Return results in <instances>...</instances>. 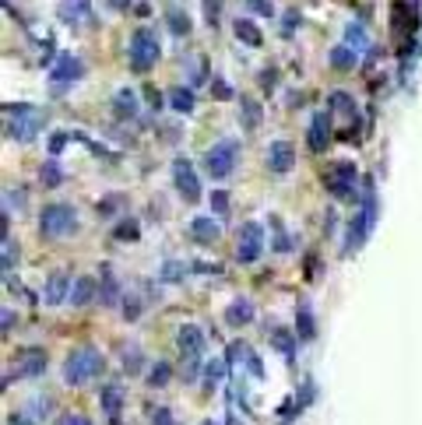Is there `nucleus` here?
I'll list each match as a JSON object with an SVG mask.
<instances>
[{
	"label": "nucleus",
	"instance_id": "obj_1",
	"mask_svg": "<svg viewBox=\"0 0 422 425\" xmlns=\"http://www.w3.org/2000/svg\"><path fill=\"white\" fill-rule=\"evenodd\" d=\"M43 127H46V113L39 106H29V102H15V106L8 102L4 106V130H8V137L32 141Z\"/></svg>",
	"mask_w": 422,
	"mask_h": 425
},
{
	"label": "nucleus",
	"instance_id": "obj_2",
	"mask_svg": "<svg viewBox=\"0 0 422 425\" xmlns=\"http://www.w3.org/2000/svg\"><path fill=\"white\" fill-rule=\"evenodd\" d=\"M102 365H106V358H102L99 348H88V344L74 348L67 355V362H64V383L67 386H85L88 379H95L102 372Z\"/></svg>",
	"mask_w": 422,
	"mask_h": 425
},
{
	"label": "nucleus",
	"instance_id": "obj_3",
	"mask_svg": "<svg viewBox=\"0 0 422 425\" xmlns=\"http://www.w3.org/2000/svg\"><path fill=\"white\" fill-rule=\"evenodd\" d=\"M373 222H376V197H373V183L366 179V197H362V207L352 215L348 232H345V257H348V253H355V250H359V246L369 239Z\"/></svg>",
	"mask_w": 422,
	"mask_h": 425
},
{
	"label": "nucleus",
	"instance_id": "obj_4",
	"mask_svg": "<svg viewBox=\"0 0 422 425\" xmlns=\"http://www.w3.org/2000/svg\"><path fill=\"white\" fill-rule=\"evenodd\" d=\"M158 36H155V29L151 25H141V29H134L130 32V43H127V57H130V67L137 71V74H144V71H151L155 67V60H158Z\"/></svg>",
	"mask_w": 422,
	"mask_h": 425
},
{
	"label": "nucleus",
	"instance_id": "obj_5",
	"mask_svg": "<svg viewBox=\"0 0 422 425\" xmlns=\"http://www.w3.org/2000/svg\"><path fill=\"white\" fill-rule=\"evenodd\" d=\"M78 229V211L71 204H46L39 211V232L46 239H64Z\"/></svg>",
	"mask_w": 422,
	"mask_h": 425
},
{
	"label": "nucleus",
	"instance_id": "obj_6",
	"mask_svg": "<svg viewBox=\"0 0 422 425\" xmlns=\"http://www.w3.org/2000/svg\"><path fill=\"white\" fill-rule=\"evenodd\" d=\"M236 158H240V144H236L233 137H226V141L211 144V148L204 151V172H207L211 179H226V176L236 169Z\"/></svg>",
	"mask_w": 422,
	"mask_h": 425
},
{
	"label": "nucleus",
	"instance_id": "obj_7",
	"mask_svg": "<svg viewBox=\"0 0 422 425\" xmlns=\"http://www.w3.org/2000/svg\"><path fill=\"white\" fill-rule=\"evenodd\" d=\"M264 253V229L257 222H243L236 232V260L240 264H254Z\"/></svg>",
	"mask_w": 422,
	"mask_h": 425
},
{
	"label": "nucleus",
	"instance_id": "obj_8",
	"mask_svg": "<svg viewBox=\"0 0 422 425\" xmlns=\"http://www.w3.org/2000/svg\"><path fill=\"white\" fill-rule=\"evenodd\" d=\"M81 78H85V64H81L78 57L64 53V57L53 64V71H50V88H53V92H67V88L78 85Z\"/></svg>",
	"mask_w": 422,
	"mask_h": 425
},
{
	"label": "nucleus",
	"instance_id": "obj_9",
	"mask_svg": "<svg viewBox=\"0 0 422 425\" xmlns=\"http://www.w3.org/2000/svg\"><path fill=\"white\" fill-rule=\"evenodd\" d=\"M355 179H359V172H355L352 162H334V165L327 169V176H324L331 197H352V193H355Z\"/></svg>",
	"mask_w": 422,
	"mask_h": 425
},
{
	"label": "nucleus",
	"instance_id": "obj_10",
	"mask_svg": "<svg viewBox=\"0 0 422 425\" xmlns=\"http://www.w3.org/2000/svg\"><path fill=\"white\" fill-rule=\"evenodd\" d=\"M172 179H176V190H179V197H183L186 204L200 200V183H197L193 165H190L186 158H176V162H172Z\"/></svg>",
	"mask_w": 422,
	"mask_h": 425
},
{
	"label": "nucleus",
	"instance_id": "obj_11",
	"mask_svg": "<svg viewBox=\"0 0 422 425\" xmlns=\"http://www.w3.org/2000/svg\"><path fill=\"white\" fill-rule=\"evenodd\" d=\"M176 344H179V355H183L186 362H197V358L204 355V330H200L197 323H183V327L176 330Z\"/></svg>",
	"mask_w": 422,
	"mask_h": 425
},
{
	"label": "nucleus",
	"instance_id": "obj_12",
	"mask_svg": "<svg viewBox=\"0 0 422 425\" xmlns=\"http://www.w3.org/2000/svg\"><path fill=\"white\" fill-rule=\"evenodd\" d=\"M71 288H74L71 274H67V271H53V274L46 278L43 302H46V306H60V302H67V299H71Z\"/></svg>",
	"mask_w": 422,
	"mask_h": 425
},
{
	"label": "nucleus",
	"instance_id": "obj_13",
	"mask_svg": "<svg viewBox=\"0 0 422 425\" xmlns=\"http://www.w3.org/2000/svg\"><path fill=\"white\" fill-rule=\"evenodd\" d=\"M57 18L71 29H78L85 18H92V0H60L57 4Z\"/></svg>",
	"mask_w": 422,
	"mask_h": 425
},
{
	"label": "nucleus",
	"instance_id": "obj_14",
	"mask_svg": "<svg viewBox=\"0 0 422 425\" xmlns=\"http://www.w3.org/2000/svg\"><path fill=\"white\" fill-rule=\"evenodd\" d=\"M296 165V148L289 141H271L268 144V169L271 172H289Z\"/></svg>",
	"mask_w": 422,
	"mask_h": 425
},
{
	"label": "nucleus",
	"instance_id": "obj_15",
	"mask_svg": "<svg viewBox=\"0 0 422 425\" xmlns=\"http://www.w3.org/2000/svg\"><path fill=\"white\" fill-rule=\"evenodd\" d=\"M306 141H310V151H317V155L327 148V141H331V120H327V113H313Z\"/></svg>",
	"mask_w": 422,
	"mask_h": 425
},
{
	"label": "nucleus",
	"instance_id": "obj_16",
	"mask_svg": "<svg viewBox=\"0 0 422 425\" xmlns=\"http://www.w3.org/2000/svg\"><path fill=\"white\" fill-rule=\"evenodd\" d=\"M190 236L197 239V243H215L219 236H222V225L211 218V215H197V218H190Z\"/></svg>",
	"mask_w": 422,
	"mask_h": 425
},
{
	"label": "nucleus",
	"instance_id": "obj_17",
	"mask_svg": "<svg viewBox=\"0 0 422 425\" xmlns=\"http://www.w3.org/2000/svg\"><path fill=\"white\" fill-rule=\"evenodd\" d=\"M99 404H102V411H106V414H113V418H116V414L123 411V404H127V390H123L120 383H106V386H102V393H99Z\"/></svg>",
	"mask_w": 422,
	"mask_h": 425
},
{
	"label": "nucleus",
	"instance_id": "obj_18",
	"mask_svg": "<svg viewBox=\"0 0 422 425\" xmlns=\"http://www.w3.org/2000/svg\"><path fill=\"white\" fill-rule=\"evenodd\" d=\"M95 295H99V281H95L92 274L74 278V288H71V302H74V306H88Z\"/></svg>",
	"mask_w": 422,
	"mask_h": 425
},
{
	"label": "nucleus",
	"instance_id": "obj_19",
	"mask_svg": "<svg viewBox=\"0 0 422 425\" xmlns=\"http://www.w3.org/2000/svg\"><path fill=\"white\" fill-rule=\"evenodd\" d=\"M113 116H116V120H134V116H137V95H134L130 88H120V92L113 95Z\"/></svg>",
	"mask_w": 422,
	"mask_h": 425
},
{
	"label": "nucleus",
	"instance_id": "obj_20",
	"mask_svg": "<svg viewBox=\"0 0 422 425\" xmlns=\"http://www.w3.org/2000/svg\"><path fill=\"white\" fill-rule=\"evenodd\" d=\"M233 32H236V39L243 43V46H250V50H257L261 43H264V36H261V29L250 22V18H236V25H233Z\"/></svg>",
	"mask_w": 422,
	"mask_h": 425
},
{
	"label": "nucleus",
	"instance_id": "obj_21",
	"mask_svg": "<svg viewBox=\"0 0 422 425\" xmlns=\"http://www.w3.org/2000/svg\"><path fill=\"white\" fill-rule=\"evenodd\" d=\"M254 320V302L250 299H236L229 309H226V323L229 327H247Z\"/></svg>",
	"mask_w": 422,
	"mask_h": 425
},
{
	"label": "nucleus",
	"instance_id": "obj_22",
	"mask_svg": "<svg viewBox=\"0 0 422 425\" xmlns=\"http://www.w3.org/2000/svg\"><path fill=\"white\" fill-rule=\"evenodd\" d=\"M169 106L176 109V113H193V92L190 88H183V85H176V88H169Z\"/></svg>",
	"mask_w": 422,
	"mask_h": 425
},
{
	"label": "nucleus",
	"instance_id": "obj_23",
	"mask_svg": "<svg viewBox=\"0 0 422 425\" xmlns=\"http://www.w3.org/2000/svg\"><path fill=\"white\" fill-rule=\"evenodd\" d=\"M43 369H46V351L29 348V351L22 355V376H39Z\"/></svg>",
	"mask_w": 422,
	"mask_h": 425
},
{
	"label": "nucleus",
	"instance_id": "obj_24",
	"mask_svg": "<svg viewBox=\"0 0 422 425\" xmlns=\"http://www.w3.org/2000/svg\"><path fill=\"white\" fill-rule=\"evenodd\" d=\"M240 120H243V130H257L261 127V106L254 99H240Z\"/></svg>",
	"mask_w": 422,
	"mask_h": 425
},
{
	"label": "nucleus",
	"instance_id": "obj_25",
	"mask_svg": "<svg viewBox=\"0 0 422 425\" xmlns=\"http://www.w3.org/2000/svg\"><path fill=\"white\" fill-rule=\"evenodd\" d=\"M169 379H172V365H169L165 358H158V362L148 369V386L162 390V386H169Z\"/></svg>",
	"mask_w": 422,
	"mask_h": 425
},
{
	"label": "nucleus",
	"instance_id": "obj_26",
	"mask_svg": "<svg viewBox=\"0 0 422 425\" xmlns=\"http://www.w3.org/2000/svg\"><path fill=\"white\" fill-rule=\"evenodd\" d=\"M355 60H359V53L352 46H334L331 50V67H338V71H352Z\"/></svg>",
	"mask_w": 422,
	"mask_h": 425
},
{
	"label": "nucleus",
	"instance_id": "obj_27",
	"mask_svg": "<svg viewBox=\"0 0 422 425\" xmlns=\"http://www.w3.org/2000/svg\"><path fill=\"white\" fill-rule=\"evenodd\" d=\"M39 179H43V186H50V190L60 186V183H64V169H60V162H57V158H46L43 169H39Z\"/></svg>",
	"mask_w": 422,
	"mask_h": 425
},
{
	"label": "nucleus",
	"instance_id": "obj_28",
	"mask_svg": "<svg viewBox=\"0 0 422 425\" xmlns=\"http://www.w3.org/2000/svg\"><path fill=\"white\" fill-rule=\"evenodd\" d=\"M271 341H275V348H278L285 358H292V355H296V334H292V330L278 327V330L271 334Z\"/></svg>",
	"mask_w": 422,
	"mask_h": 425
},
{
	"label": "nucleus",
	"instance_id": "obj_29",
	"mask_svg": "<svg viewBox=\"0 0 422 425\" xmlns=\"http://www.w3.org/2000/svg\"><path fill=\"white\" fill-rule=\"evenodd\" d=\"M222 376H226V362H222V358H215V362L204 365V386H207V390H215V386L222 383Z\"/></svg>",
	"mask_w": 422,
	"mask_h": 425
},
{
	"label": "nucleus",
	"instance_id": "obj_30",
	"mask_svg": "<svg viewBox=\"0 0 422 425\" xmlns=\"http://www.w3.org/2000/svg\"><path fill=\"white\" fill-rule=\"evenodd\" d=\"M99 299H102V306H113V302H116V278L109 274V267H102V285H99Z\"/></svg>",
	"mask_w": 422,
	"mask_h": 425
},
{
	"label": "nucleus",
	"instance_id": "obj_31",
	"mask_svg": "<svg viewBox=\"0 0 422 425\" xmlns=\"http://www.w3.org/2000/svg\"><path fill=\"white\" fill-rule=\"evenodd\" d=\"M345 39L352 43V50L359 53V50H366V43H369V36H366V29L359 25V22H352L348 29H345Z\"/></svg>",
	"mask_w": 422,
	"mask_h": 425
},
{
	"label": "nucleus",
	"instance_id": "obj_32",
	"mask_svg": "<svg viewBox=\"0 0 422 425\" xmlns=\"http://www.w3.org/2000/svg\"><path fill=\"white\" fill-rule=\"evenodd\" d=\"M169 29H172V36H186V32H190V18H186V11L172 8V11H169Z\"/></svg>",
	"mask_w": 422,
	"mask_h": 425
},
{
	"label": "nucleus",
	"instance_id": "obj_33",
	"mask_svg": "<svg viewBox=\"0 0 422 425\" xmlns=\"http://www.w3.org/2000/svg\"><path fill=\"white\" fill-rule=\"evenodd\" d=\"M313 334H317V323H313L310 306L303 302V306H299V337H313Z\"/></svg>",
	"mask_w": 422,
	"mask_h": 425
},
{
	"label": "nucleus",
	"instance_id": "obj_34",
	"mask_svg": "<svg viewBox=\"0 0 422 425\" xmlns=\"http://www.w3.org/2000/svg\"><path fill=\"white\" fill-rule=\"evenodd\" d=\"M120 204H123V197H120V193H109V197H102V200H99V218H113Z\"/></svg>",
	"mask_w": 422,
	"mask_h": 425
},
{
	"label": "nucleus",
	"instance_id": "obj_35",
	"mask_svg": "<svg viewBox=\"0 0 422 425\" xmlns=\"http://www.w3.org/2000/svg\"><path fill=\"white\" fill-rule=\"evenodd\" d=\"M331 109H338V113H355V102H352L348 92H331Z\"/></svg>",
	"mask_w": 422,
	"mask_h": 425
},
{
	"label": "nucleus",
	"instance_id": "obj_36",
	"mask_svg": "<svg viewBox=\"0 0 422 425\" xmlns=\"http://www.w3.org/2000/svg\"><path fill=\"white\" fill-rule=\"evenodd\" d=\"M15 264H18V246H15V239L8 236V239H4V274H11Z\"/></svg>",
	"mask_w": 422,
	"mask_h": 425
},
{
	"label": "nucleus",
	"instance_id": "obj_37",
	"mask_svg": "<svg viewBox=\"0 0 422 425\" xmlns=\"http://www.w3.org/2000/svg\"><path fill=\"white\" fill-rule=\"evenodd\" d=\"M183 274H186V264H179V260H169L162 267V281H179Z\"/></svg>",
	"mask_w": 422,
	"mask_h": 425
},
{
	"label": "nucleus",
	"instance_id": "obj_38",
	"mask_svg": "<svg viewBox=\"0 0 422 425\" xmlns=\"http://www.w3.org/2000/svg\"><path fill=\"white\" fill-rule=\"evenodd\" d=\"M211 211H215V215H226L229 211V193L226 190H211Z\"/></svg>",
	"mask_w": 422,
	"mask_h": 425
},
{
	"label": "nucleus",
	"instance_id": "obj_39",
	"mask_svg": "<svg viewBox=\"0 0 422 425\" xmlns=\"http://www.w3.org/2000/svg\"><path fill=\"white\" fill-rule=\"evenodd\" d=\"M141 309H144V306H141V299H137V295H127V299H123V316H127V320H137V316H141Z\"/></svg>",
	"mask_w": 422,
	"mask_h": 425
},
{
	"label": "nucleus",
	"instance_id": "obj_40",
	"mask_svg": "<svg viewBox=\"0 0 422 425\" xmlns=\"http://www.w3.org/2000/svg\"><path fill=\"white\" fill-rule=\"evenodd\" d=\"M247 11H257V15H275V4H271V0H247Z\"/></svg>",
	"mask_w": 422,
	"mask_h": 425
},
{
	"label": "nucleus",
	"instance_id": "obj_41",
	"mask_svg": "<svg viewBox=\"0 0 422 425\" xmlns=\"http://www.w3.org/2000/svg\"><path fill=\"white\" fill-rule=\"evenodd\" d=\"M141 365H144V362H141V351H137V348H130V351L123 355V369H127V372H137Z\"/></svg>",
	"mask_w": 422,
	"mask_h": 425
},
{
	"label": "nucleus",
	"instance_id": "obj_42",
	"mask_svg": "<svg viewBox=\"0 0 422 425\" xmlns=\"http://www.w3.org/2000/svg\"><path fill=\"white\" fill-rule=\"evenodd\" d=\"M67 141H71V134H53V137H50V158H57V155L64 151Z\"/></svg>",
	"mask_w": 422,
	"mask_h": 425
},
{
	"label": "nucleus",
	"instance_id": "obj_43",
	"mask_svg": "<svg viewBox=\"0 0 422 425\" xmlns=\"http://www.w3.org/2000/svg\"><path fill=\"white\" fill-rule=\"evenodd\" d=\"M137 236V225L134 222H123L120 229H116V239H134Z\"/></svg>",
	"mask_w": 422,
	"mask_h": 425
},
{
	"label": "nucleus",
	"instance_id": "obj_44",
	"mask_svg": "<svg viewBox=\"0 0 422 425\" xmlns=\"http://www.w3.org/2000/svg\"><path fill=\"white\" fill-rule=\"evenodd\" d=\"M151 425H172V418H169V407H155V414H151Z\"/></svg>",
	"mask_w": 422,
	"mask_h": 425
},
{
	"label": "nucleus",
	"instance_id": "obj_45",
	"mask_svg": "<svg viewBox=\"0 0 422 425\" xmlns=\"http://www.w3.org/2000/svg\"><path fill=\"white\" fill-rule=\"evenodd\" d=\"M211 88H215V95H219V99H233V88H229L222 78H215V85H211Z\"/></svg>",
	"mask_w": 422,
	"mask_h": 425
},
{
	"label": "nucleus",
	"instance_id": "obj_46",
	"mask_svg": "<svg viewBox=\"0 0 422 425\" xmlns=\"http://www.w3.org/2000/svg\"><path fill=\"white\" fill-rule=\"evenodd\" d=\"M60 425H92V421H88L85 414H64V418H60Z\"/></svg>",
	"mask_w": 422,
	"mask_h": 425
},
{
	"label": "nucleus",
	"instance_id": "obj_47",
	"mask_svg": "<svg viewBox=\"0 0 422 425\" xmlns=\"http://www.w3.org/2000/svg\"><path fill=\"white\" fill-rule=\"evenodd\" d=\"M0 320H4V327H0V330H4V334H8L11 327H15V313H11V309H4V316H0Z\"/></svg>",
	"mask_w": 422,
	"mask_h": 425
},
{
	"label": "nucleus",
	"instance_id": "obj_48",
	"mask_svg": "<svg viewBox=\"0 0 422 425\" xmlns=\"http://www.w3.org/2000/svg\"><path fill=\"white\" fill-rule=\"evenodd\" d=\"M261 85H264V88H275V71H264V74H261Z\"/></svg>",
	"mask_w": 422,
	"mask_h": 425
},
{
	"label": "nucleus",
	"instance_id": "obj_49",
	"mask_svg": "<svg viewBox=\"0 0 422 425\" xmlns=\"http://www.w3.org/2000/svg\"><path fill=\"white\" fill-rule=\"evenodd\" d=\"M109 8H113V11H127L130 0H109Z\"/></svg>",
	"mask_w": 422,
	"mask_h": 425
},
{
	"label": "nucleus",
	"instance_id": "obj_50",
	"mask_svg": "<svg viewBox=\"0 0 422 425\" xmlns=\"http://www.w3.org/2000/svg\"><path fill=\"white\" fill-rule=\"evenodd\" d=\"M8 425H32V421H29L25 414H11V421H8Z\"/></svg>",
	"mask_w": 422,
	"mask_h": 425
},
{
	"label": "nucleus",
	"instance_id": "obj_51",
	"mask_svg": "<svg viewBox=\"0 0 422 425\" xmlns=\"http://www.w3.org/2000/svg\"><path fill=\"white\" fill-rule=\"evenodd\" d=\"M204 425H219V421H204Z\"/></svg>",
	"mask_w": 422,
	"mask_h": 425
}]
</instances>
